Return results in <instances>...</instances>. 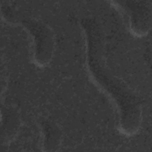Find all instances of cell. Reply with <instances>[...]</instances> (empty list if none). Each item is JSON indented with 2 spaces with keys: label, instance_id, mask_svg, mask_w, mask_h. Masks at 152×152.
<instances>
[{
  "label": "cell",
  "instance_id": "cell-1",
  "mask_svg": "<svg viewBox=\"0 0 152 152\" xmlns=\"http://www.w3.org/2000/svg\"><path fill=\"white\" fill-rule=\"evenodd\" d=\"M86 44V68L93 84L115 106L119 115V130L133 136L140 130L142 110L140 99L131 88L113 75L105 66L100 41L92 31L83 27Z\"/></svg>",
  "mask_w": 152,
  "mask_h": 152
},
{
  "label": "cell",
  "instance_id": "cell-2",
  "mask_svg": "<svg viewBox=\"0 0 152 152\" xmlns=\"http://www.w3.org/2000/svg\"><path fill=\"white\" fill-rule=\"evenodd\" d=\"M27 31L32 42L33 61L39 67H45L50 62L55 49V37L51 28L36 19L14 23Z\"/></svg>",
  "mask_w": 152,
  "mask_h": 152
},
{
  "label": "cell",
  "instance_id": "cell-3",
  "mask_svg": "<svg viewBox=\"0 0 152 152\" xmlns=\"http://www.w3.org/2000/svg\"><path fill=\"white\" fill-rule=\"evenodd\" d=\"M42 130V147L45 151H52L56 148L61 141V135L54 126L45 123L40 125Z\"/></svg>",
  "mask_w": 152,
  "mask_h": 152
}]
</instances>
